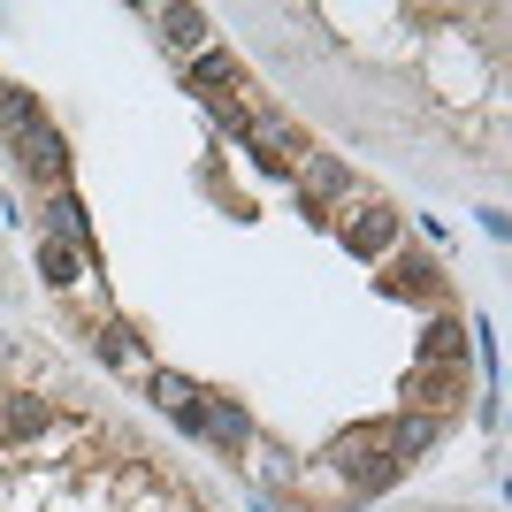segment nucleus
Returning <instances> with one entry per match:
<instances>
[{
  "label": "nucleus",
  "instance_id": "obj_1",
  "mask_svg": "<svg viewBox=\"0 0 512 512\" xmlns=\"http://www.w3.org/2000/svg\"><path fill=\"white\" fill-rule=\"evenodd\" d=\"M337 474H344V490H352V505H375V497H390L398 482H406V467H398L383 444H344Z\"/></svg>",
  "mask_w": 512,
  "mask_h": 512
},
{
  "label": "nucleus",
  "instance_id": "obj_2",
  "mask_svg": "<svg viewBox=\"0 0 512 512\" xmlns=\"http://www.w3.org/2000/svg\"><path fill=\"white\" fill-rule=\"evenodd\" d=\"M337 237H344V253H352V260H383V253L406 245V214H398V207H360V214L344 207Z\"/></svg>",
  "mask_w": 512,
  "mask_h": 512
},
{
  "label": "nucleus",
  "instance_id": "obj_3",
  "mask_svg": "<svg viewBox=\"0 0 512 512\" xmlns=\"http://www.w3.org/2000/svg\"><path fill=\"white\" fill-rule=\"evenodd\" d=\"M8 153H16V176L31 192H69V138L54 123H46L39 138H16Z\"/></svg>",
  "mask_w": 512,
  "mask_h": 512
},
{
  "label": "nucleus",
  "instance_id": "obj_4",
  "mask_svg": "<svg viewBox=\"0 0 512 512\" xmlns=\"http://www.w3.org/2000/svg\"><path fill=\"white\" fill-rule=\"evenodd\" d=\"M375 444H383L390 451V459H398V467H421V459H428V451H436V444H444V421H436V413H390V421H383V436H375Z\"/></svg>",
  "mask_w": 512,
  "mask_h": 512
},
{
  "label": "nucleus",
  "instance_id": "obj_5",
  "mask_svg": "<svg viewBox=\"0 0 512 512\" xmlns=\"http://www.w3.org/2000/svg\"><path fill=\"white\" fill-rule=\"evenodd\" d=\"M199 413H207V444L214 451H253V406L230 398V390H199Z\"/></svg>",
  "mask_w": 512,
  "mask_h": 512
},
{
  "label": "nucleus",
  "instance_id": "obj_6",
  "mask_svg": "<svg viewBox=\"0 0 512 512\" xmlns=\"http://www.w3.org/2000/svg\"><path fill=\"white\" fill-rule=\"evenodd\" d=\"M413 360H421V367H467V360H474L467 321L451 314V306H436V314H428V329H421V344H413Z\"/></svg>",
  "mask_w": 512,
  "mask_h": 512
},
{
  "label": "nucleus",
  "instance_id": "obj_7",
  "mask_svg": "<svg viewBox=\"0 0 512 512\" xmlns=\"http://www.w3.org/2000/svg\"><path fill=\"white\" fill-rule=\"evenodd\" d=\"M153 39L169 46V54H207L214 16H207V8H184V0H176V8H161V16H153Z\"/></svg>",
  "mask_w": 512,
  "mask_h": 512
},
{
  "label": "nucleus",
  "instance_id": "obj_8",
  "mask_svg": "<svg viewBox=\"0 0 512 512\" xmlns=\"http://www.w3.org/2000/svg\"><path fill=\"white\" fill-rule=\"evenodd\" d=\"M54 123L46 115V100L31 85H0V146H16V138H39V130Z\"/></svg>",
  "mask_w": 512,
  "mask_h": 512
},
{
  "label": "nucleus",
  "instance_id": "obj_9",
  "mask_svg": "<svg viewBox=\"0 0 512 512\" xmlns=\"http://www.w3.org/2000/svg\"><path fill=\"white\" fill-rule=\"evenodd\" d=\"M459 398H467V367H413V413H436V421H444Z\"/></svg>",
  "mask_w": 512,
  "mask_h": 512
},
{
  "label": "nucleus",
  "instance_id": "obj_10",
  "mask_svg": "<svg viewBox=\"0 0 512 512\" xmlns=\"http://www.w3.org/2000/svg\"><path fill=\"white\" fill-rule=\"evenodd\" d=\"M46 428H54V406H46V398H23V390L0 398V444H31Z\"/></svg>",
  "mask_w": 512,
  "mask_h": 512
},
{
  "label": "nucleus",
  "instance_id": "obj_11",
  "mask_svg": "<svg viewBox=\"0 0 512 512\" xmlns=\"http://www.w3.org/2000/svg\"><path fill=\"white\" fill-rule=\"evenodd\" d=\"M306 184L299 192L314 199V207H329V199H352V161H337V153H299Z\"/></svg>",
  "mask_w": 512,
  "mask_h": 512
},
{
  "label": "nucleus",
  "instance_id": "obj_12",
  "mask_svg": "<svg viewBox=\"0 0 512 512\" xmlns=\"http://www.w3.org/2000/svg\"><path fill=\"white\" fill-rule=\"evenodd\" d=\"M390 291L398 299H428V306H444V268L428 253H398V276H390Z\"/></svg>",
  "mask_w": 512,
  "mask_h": 512
},
{
  "label": "nucleus",
  "instance_id": "obj_13",
  "mask_svg": "<svg viewBox=\"0 0 512 512\" xmlns=\"http://www.w3.org/2000/svg\"><path fill=\"white\" fill-rule=\"evenodd\" d=\"M31 268H39L46 291H69V283L85 276V260H77V245H62V237H39V253H31Z\"/></svg>",
  "mask_w": 512,
  "mask_h": 512
},
{
  "label": "nucleus",
  "instance_id": "obj_14",
  "mask_svg": "<svg viewBox=\"0 0 512 512\" xmlns=\"http://www.w3.org/2000/svg\"><path fill=\"white\" fill-rule=\"evenodd\" d=\"M184 85L199 92V100H214V85H237V54H222V46H207L192 69H184Z\"/></svg>",
  "mask_w": 512,
  "mask_h": 512
},
{
  "label": "nucleus",
  "instance_id": "obj_15",
  "mask_svg": "<svg viewBox=\"0 0 512 512\" xmlns=\"http://www.w3.org/2000/svg\"><path fill=\"white\" fill-rule=\"evenodd\" d=\"M130 352H138V337H130V329H115V321H100V329H92V360H100L107 375H123Z\"/></svg>",
  "mask_w": 512,
  "mask_h": 512
},
{
  "label": "nucleus",
  "instance_id": "obj_16",
  "mask_svg": "<svg viewBox=\"0 0 512 512\" xmlns=\"http://www.w3.org/2000/svg\"><path fill=\"white\" fill-rule=\"evenodd\" d=\"M146 398L161 413H176V406H192V398H199V383H192V375H176V367H161V375L146 383Z\"/></svg>",
  "mask_w": 512,
  "mask_h": 512
},
{
  "label": "nucleus",
  "instance_id": "obj_17",
  "mask_svg": "<svg viewBox=\"0 0 512 512\" xmlns=\"http://www.w3.org/2000/svg\"><path fill=\"white\" fill-rule=\"evenodd\" d=\"M214 123H222V130H230V138H253V115H245V107H237V100H222V92H214Z\"/></svg>",
  "mask_w": 512,
  "mask_h": 512
},
{
  "label": "nucleus",
  "instance_id": "obj_18",
  "mask_svg": "<svg viewBox=\"0 0 512 512\" xmlns=\"http://www.w3.org/2000/svg\"><path fill=\"white\" fill-rule=\"evenodd\" d=\"M169 421H176V428H184V436H192V444H207V413H199V398H192V406H176V413H169Z\"/></svg>",
  "mask_w": 512,
  "mask_h": 512
},
{
  "label": "nucleus",
  "instance_id": "obj_19",
  "mask_svg": "<svg viewBox=\"0 0 512 512\" xmlns=\"http://www.w3.org/2000/svg\"><path fill=\"white\" fill-rule=\"evenodd\" d=\"M0 360H8V337H0Z\"/></svg>",
  "mask_w": 512,
  "mask_h": 512
}]
</instances>
